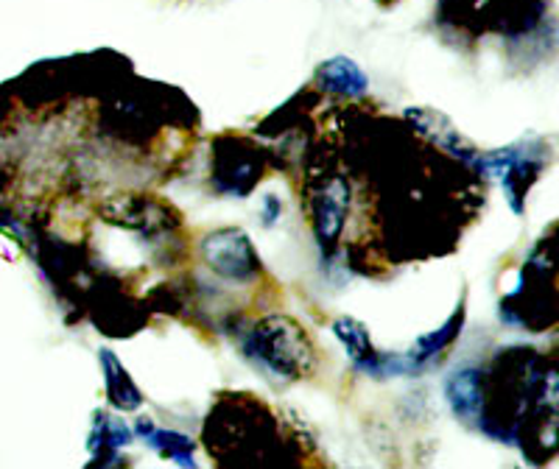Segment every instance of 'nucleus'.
I'll use <instances>...</instances> for the list:
<instances>
[{"label": "nucleus", "mask_w": 559, "mask_h": 469, "mask_svg": "<svg viewBox=\"0 0 559 469\" xmlns=\"http://www.w3.org/2000/svg\"><path fill=\"white\" fill-rule=\"evenodd\" d=\"M266 171L258 143L247 140L243 134H224L213 146V182L222 193L247 196L258 179Z\"/></svg>", "instance_id": "20e7f679"}, {"label": "nucleus", "mask_w": 559, "mask_h": 469, "mask_svg": "<svg viewBox=\"0 0 559 469\" xmlns=\"http://www.w3.org/2000/svg\"><path fill=\"white\" fill-rule=\"evenodd\" d=\"M134 438V431H129V425L123 419L112 417L107 411L93 413V431H90L87 450L93 453V464H118V458H112L118 453V447L129 444Z\"/></svg>", "instance_id": "1a4fd4ad"}, {"label": "nucleus", "mask_w": 559, "mask_h": 469, "mask_svg": "<svg viewBox=\"0 0 559 469\" xmlns=\"http://www.w3.org/2000/svg\"><path fill=\"white\" fill-rule=\"evenodd\" d=\"M102 358V366H104V377H107V400L112 402L118 411H138L143 406V394L140 388L134 386L129 372L123 369V363L118 361L112 349H102L98 352Z\"/></svg>", "instance_id": "9b49d317"}, {"label": "nucleus", "mask_w": 559, "mask_h": 469, "mask_svg": "<svg viewBox=\"0 0 559 469\" xmlns=\"http://www.w3.org/2000/svg\"><path fill=\"white\" fill-rule=\"evenodd\" d=\"M308 213H311L313 234L322 252L331 254L338 243L349 213V184L342 177H324L322 182H311L308 191Z\"/></svg>", "instance_id": "423d86ee"}, {"label": "nucleus", "mask_w": 559, "mask_h": 469, "mask_svg": "<svg viewBox=\"0 0 559 469\" xmlns=\"http://www.w3.org/2000/svg\"><path fill=\"white\" fill-rule=\"evenodd\" d=\"M317 82L324 93H333V96L358 98L367 93V76H364L361 68L347 57L328 59L324 64H319Z\"/></svg>", "instance_id": "9d476101"}, {"label": "nucleus", "mask_w": 559, "mask_h": 469, "mask_svg": "<svg viewBox=\"0 0 559 469\" xmlns=\"http://www.w3.org/2000/svg\"><path fill=\"white\" fill-rule=\"evenodd\" d=\"M280 218V202L277 196H263V204H261V221L266 224V227H272L274 221Z\"/></svg>", "instance_id": "ddd939ff"}, {"label": "nucleus", "mask_w": 559, "mask_h": 469, "mask_svg": "<svg viewBox=\"0 0 559 469\" xmlns=\"http://www.w3.org/2000/svg\"><path fill=\"white\" fill-rule=\"evenodd\" d=\"M243 356L283 381H306L317 369V347L292 316H266L238 336Z\"/></svg>", "instance_id": "f257e3e1"}, {"label": "nucleus", "mask_w": 559, "mask_h": 469, "mask_svg": "<svg viewBox=\"0 0 559 469\" xmlns=\"http://www.w3.org/2000/svg\"><path fill=\"white\" fill-rule=\"evenodd\" d=\"M548 279L557 277H554L551 252L540 243L528 254L521 286L509 293L507 302H501V318L518 324V327H528V330H534V318H540L537 324H540V330H546L548 322H554V291H557V282L548 286Z\"/></svg>", "instance_id": "f03ea898"}, {"label": "nucleus", "mask_w": 559, "mask_h": 469, "mask_svg": "<svg viewBox=\"0 0 559 469\" xmlns=\"http://www.w3.org/2000/svg\"><path fill=\"white\" fill-rule=\"evenodd\" d=\"M548 163L546 143L543 140H532V143H515V146L498 148V152H487L478 157V173L481 177H498L503 182L509 204L515 213H523V199H526L528 188L537 182Z\"/></svg>", "instance_id": "7ed1b4c3"}, {"label": "nucleus", "mask_w": 559, "mask_h": 469, "mask_svg": "<svg viewBox=\"0 0 559 469\" xmlns=\"http://www.w3.org/2000/svg\"><path fill=\"white\" fill-rule=\"evenodd\" d=\"M333 333H336V338L347 349V356L353 358V363L361 372L372 374V377H389V356L381 352V349H376V344L369 338V330L361 322L342 316L333 324Z\"/></svg>", "instance_id": "6e6552de"}, {"label": "nucleus", "mask_w": 559, "mask_h": 469, "mask_svg": "<svg viewBox=\"0 0 559 469\" xmlns=\"http://www.w3.org/2000/svg\"><path fill=\"white\" fill-rule=\"evenodd\" d=\"M140 438H146L148 447L159 453V456L171 458V461L182 464V467H193V438L182 436L177 431H166V428H154V422L148 417L138 419V428H134Z\"/></svg>", "instance_id": "f8f14e48"}, {"label": "nucleus", "mask_w": 559, "mask_h": 469, "mask_svg": "<svg viewBox=\"0 0 559 469\" xmlns=\"http://www.w3.org/2000/svg\"><path fill=\"white\" fill-rule=\"evenodd\" d=\"M406 115L408 121L426 134V137H431L439 148H445L448 154H453L464 168L478 171V157H481V154L476 152V146H473L471 140L462 137V134L453 129V123L448 121L445 115L433 112V109H408Z\"/></svg>", "instance_id": "0eeeda50"}, {"label": "nucleus", "mask_w": 559, "mask_h": 469, "mask_svg": "<svg viewBox=\"0 0 559 469\" xmlns=\"http://www.w3.org/2000/svg\"><path fill=\"white\" fill-rule=\"evenodd\" d=\"M202 257L213 274H218L222 279L229 282H238V286H247L263 274V263L254 252L249 234L241 232L236 227L218 229V232L204 234L202 241Z\"/></svg>", "instance_id": "39448f33"}]
</instances>
